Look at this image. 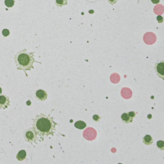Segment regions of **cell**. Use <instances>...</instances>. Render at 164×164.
<instances>
[{"label":"cell","instance_id":"1","mask_svg":"<svg viewBox=\"0 0 164 164\" xmlns=\"http://www.w3.org/2000/svg\"><path fill=\"white\" fill-rule=\"evenodd\" d=\"M56 125L58 124L54 121L50 114H38L33 119L32 128L36 131L39 141H43L45 137L53 136Z\"/></svg>","mask_w":164,"mask_h":164},{"label":"cell","instance_id":"2","mask_svg":"<svg viewBox=\"0 0 164 164\" xmlns=\"http://www.w3.org/2000/svg\"><path fill=\"white\" fill-rule=\"evenodd\" d=\"M35 52L28 51L26 49L19 51L14 56V60L16 62L17 70L23 71L26 76H28L26 71L33 69V64L37 62L34 58Z\"/></svg>","mask_w":164,"mask_h":164},{"label":"cell","instance_id":"3","mask_svg":"<svg viewBox=\"0 0 164 164\" xmlns=\"http://www.w3.org/2000/svg\"><path fill=\"white\" fill-rule=\"evenodd\" d=\"M23 135L24 140L26 142L32 144L37 143V140H38V135L36 131L32 127L25 130L23 133Z\"/></svg>","mask_w":164,"mask_h":164},{"label":"cell","instance_id":"4","mask_svg":"<svg viewBox=\"0 0 164 164\" xmlns=\"http://www.w3.org/2000/svg\"><path fill=\"white\" fill-rule=\"evenodd\" d=\"M155 70L159 78L164 80V60L157 62L155 65Z\"/></svg>","mask_w":164,"mask_h":164},{"label":"cell","instance_id":"5","mask_svg":"<svg viewBox=\"0 0 164 164\" xmlns=\"http://www.w3.org/2000/svg\"><path fill=\"white\" fill-rule=\"evenodd\" d=\"M11 105L10 98L7 95H0V109L5 110Z\"/></svg>","mask_w":164,"mask_h":164},{"label":"cell","instance_id":"6","mask_svg":"<svg viewBox=\"0 0 164 164\" xmlns=\"http://www.w3.org/2000/svg\"><path fill=\"white\" fill-rule=\"evenodd\" d=\"M35 96L37 100L43 101L47 99V93L46 91L44 90L39 89V90H37L35 92Z\"/></svg>","mask_w":164,"mask_h":164},{"label":"cell","instance_id":"7","mask_svg":"<svg viewBox=\"0 0 164 164\" xmlns=\"http://www.w3.org/2000/svg\"><path fill=\"white\" fill-rule=\"evenodd\" d=\"M122 121L124 123H126V124H129L132 122L133 121V118H131V117L129 116V115L128 114V113H123L121 115V117Z\"/></svg>","mask_w":164,"mask_h":164},{"label":"cell","instance_id":"8","mask_svg":"<svg viewBox=\"0 0 164 164\" xmlns=\"http://www.w3.org/2000/svg\"><path fill=\"white\" fill-rule=\"evenodd\" d=\"M142 142L144 144H145V145H147V146L152 145V144H153V140L151 136L149 135H146L144 136L142 139Z\"/></svg>","mask_w":164,"mask_h":164},{"label":"cell","instance_id":"9","mask_svg":"<svg viewBox=\"0 0 164 164\" xmlns=\"http://www.w3.org/2000/svg\"><path fill=\"white\" fill-rule=\"evenodd\" d=\"M26 152L25 150L19 151L16 155V158L19 161H23L26 159Z\"/></svg>","mask_w":164,"mask_h":164},{"label":"cell","instance_id":"10","mask_svg":"<svg viewBox=\"0 0 164 164\" xmlns=\"http://www.w3.org/2000/svg\"><path fill=\"white\" fill-rule=\"evenodd\" d=\"M74 126L78 130H83L86 127V124L82 121H78L74 123Z\"/></svg>","mask_w":164,"mask_h":164},{"label":"cell","instance_id":"11","mask_svg":"<svg viewBox=\"0 0 164 164\" xmlns=\"http://www.w3.org/2000/svg\"><path fill=\"white\" fill-rule=\"evenodd\" d=\"M69 0H55V4L59 8H62L68 4Z\"/></svg>","mask_w":164,"mask_h":164},{"label":"cell","instance_id":"12","mask_svg":"<svg viewBox=\"0 0 164 164\" xmlns=\"http://www.w3.org/2000/svg\"><path fill=\"white\" fill-rule=\"evenodd\" d=\"M5 4L8 8L12 7L15 4L14 0H5Z\"/></svg>","mask_w":164,"mask_h":164},{"label":"cell","instance_id":"13","mask_svg":"<svg viewBox=\"0 0 164 164\" xmlns=\"http://www.w3.org/2000/svg\"><path fill=\"white\" fill-rule=\"evenodd\" d=\"M157 146L158 148L160 150H164V141L159 140L157 142Z\"/></svg>","mask_w":164,"mask_h":164},{"label":"cell","instance_id":"14","mask_svg":"<svg viewBox=\"0 0 164 164\" xmlns=\"http://www.w3.org/2000/svg\"><path fill=\"white\" fill-rule=\"evenodd\" d=\"M2 35L4 36V37H8L9 35H10V31L8 30V29H3V30H2Z\"/></svg>","mask_w":164,"mask_h":164},{"label":"cell","instance_id":"15","mask_svg":"<svg viewBox=\"0 0 164 164\" xmlns=\"http://www.w3.org/2000/svg\"><path fill=\"white\" fill-rule=\"evenodd\" d=\"M92 119H93V120H94L95 122H100V121L101 120V117L99 116L98 115H96V114L93 115Z\"/></svg>","mask_w":164,"mask_h":164},{"label":"cell","instance_id":"16","mask_svg":"<svg viewBox=\"0 0 164 164\" xmlns=\"http://www.w3.org/2000/svg\"><path fill=\"white\" fill-rule=\"evenodd\" d=\"M128 114L129 115V116H130V117H131L133 118V119L136 116V112H133V111H131V112H128Z\"/></svg>","mask_w":164,"mask_h":164},{"label":"cell","instance_id":"17","mask_svg":"<svg viewBox=\"0 0 164 164\" xmlns=\"http://www.w3.org/2000/svg\"><path fill=\"white\" fill-rule=\"evenodd\" d=\"M157 21L159 23H162L163 21V19L162 16H158L157 17Z\"/></svg>","mask_w":164,"mask_h":164},{"label":"cell","instance_id":"18","mask_svg":"<svg viewBox=\"0 0 164 164\" xmlns=\"http://www.w3.org/2000/svg\"><path fill=\"white\" fill-rule=\"evenodd\" d=\"M108 2L110 5H113L117 3V0H108Z\"/></svg>","mask_w":164,"mask_h":164},{"label":"cell","instance_id":"19","mask_svg":"<svg viewBox=\"0 0 164 164\" xmlns=\"http://www.w3.org/2000/svg\"><path fill=\"white\" fill-rule=\"evenodd\" d=\"M151 2H152L153 4L157 5V4H158V3H160V0H151Z\"/></svg>","mask_w":164,"mask_h":164},{"label":"cell","instance_id":"20","mask_svg":"<svg viewBox=\"0 0 164 164\" xmlns=\"http://www.w3.org/2000/svg\"><path fill=\"white\" fill-rule=\"evenodd\" d=\"M2 92H3V91H2V89L1 86H0V95H1V94H2Z\"/></svg>","mask_w":164,"mask_h":164}]
</instances>
